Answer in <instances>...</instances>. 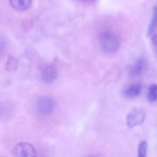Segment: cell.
<instances>
[{
	"instance_id": "8992f818",
	"label": "cell",
	"mask_w": 157,
	"mask_h": 157,
	"mask_svg": "<svg viewBox=\"0 0 157 157\" xmlns=\"http://www.w3.org/2000/svg\"><path fill=\"white\" fill-rule=\"evenodd\" d=\"M57 77V71L55 67L48 66L46 67L42 73V78L46 82H53Z\"/></svg>"
},
{
	"instance_id": "7c38bea8",
	"label": "cell",
	"mask_w": 157,
	"mask_h": 157,
	"mask_svg": "<svg viewBox=\"0 0 157 157\" xmlns=\"http://www.w3.org/2000/svg\"><path fill=\"white\" fill-rule=\"evenodd\" d=\"M147 151V144L145 140H142L140 143L138 147V157H145Z\"/></svg>"
},
{
	"instance_id": "277c9868",
	"label": "cell",
	"mask_w": 157,
	"mask_h": 157,
	"mask_svg": "<svg viewBox=\"0 0 157 157\" xmlns=\"http://www.w3.org/2000/svg\"><path fill=\"white\" fill-rule=\"evenodd\" d=\"M55 107V101L48 97H44L39 99L36 104V108L40 113L44 115L51 114Z\"/></svg>"
},
{
	"instance_id": "9c48e42d",
	"label": "cell",
	"mask_w": 157,
	"mask_h": 157,
	"mask_svg": "<svg viewBox=\"0 0 157 157\" xmlns=\"http://www.w3.org/2000/svg\"><path fill=\"white\" fill-rule=\"evenodd\" d=\"M157 28V6L153 8L152 17L150 21L147 34L148 36H151L156 31Z\"/></svg>"
},
{
	"instance_id": "5bb4252c",
	"label": "cell",
	"mask_w": 157,
	"mask_h": 157,
	"mask_svg": "<svg viewBox=\"0 0 157 157\" xmlns=\"http://www.w3.org/2000/svg\"></svg>"
},
{
	"instance_id": "52a82bcc",
	"label": "cell",
	"mask_w": 157,
	"mask_h": 157,
	"mask_svg": "<svg viewBox=\"0 0 157 157\" xmlns=\"http://www.w3.org/2000/svg\"><path fill=\"white\" fill-rule=\"evenodd\" d=\"M145 67V63L144 59H137L131 66L129 73L131 77H138L144 71Z\"/></svg>"
},
{
	"instance_id": "7a4b0ae2",
	"label": "cell",
	"mask_w": 157,
	"mask_h": 157,
	"mask_svg": "<svg viewBox=\"0 0 157 157\" xmlns=\"http://www.w3.org/2000/svg\"><path fill=\"white\" fill-rule=\"evenodd\" d=\"M145 110L140 107L132 108L128 112L126 117L127 124L129 128H134L141 124L145 118Z\"/></svg>"
},
{
	"instance_id": "8fae6325",
	"label": "cell",
	"mask_w": 157,
	"mask_h": 157,
	"mask_svg": "<svg viewBox=\"0 0 157 157\" xmlns=\"http://www.w3.org/2000/svg\"><path fill=\"white\" fill-rule=\"evenodd\" d=\"M18 66V61L15 58L10 56L5 66V69L7 71H13L17 70Z\"/></svg>"
},
{
	"instance_id": "ba28073f",
	"label": "cell",
	"mask_w": 157,
	"mask_h": 157,
	"mask_svg": "<svg viewBox=\"0 0 157 157\" xmlns=\"http://www.w3.org/2000/svg\"><path fill=\"white\" fill-rule=\"evenodd\" d=\"M11 5L16 10L23 11L28 10L32 3V0H10Z\"/></svg>"
},
{
	"instance_id": "6da1fadb",
	"label": "cell",
	"mask_w": 157,
	"mask_h": 157,
	"mask_svg": "<svg viewBox=\"0 0 157 157\" xmlns=\"http://www.w3.org/2000/svg\"><path fill=\"white\" fill-rule=\"evenodd\" d=\"M100 43L103 51L108 54L115 52L120 45L118 36L111 32L103 33L101 36Z\"/></svg>"
},
{
	"instance_id": "4fadbf2b",
	"label": "cell",
	"mask_w": 157,
	"mask_h": 157,
	"mask_svg": "<svg viewBox=\"0 0 157 157\" xmlns=\"http://www.w3.org/2000/svg\"><path fill=\"white\" fill-rule=\"evenodd\" d=\"M80 1L84 3H90L94 2L96 0H80Z\"/></svg>"
},
{
	"instance_id": "3957f363",
	"label": "cell",
	"mask_w": 157,
	"mask_h": 157,
	"mask_svg": "<svg viewBox=\"0 0 157 157\" xmlns=\"http://www.w3.org/2000/svg\"><path fill=\"white\" fill-rule=\"evenodd\" d=\"M13 153L17 157H35L36 156L34 147L27 142H21L17 144L14 147Z\"/></svg>"
},
{
	"instance_id": "30bf717a",
	"label": "cell",
	"mask_w": 157,
	"mask_h": 157,
	"mask_svg": "<svg viewBox=\"0 0 157 157\" xmlns=\"http://www.w3.org/2000/svg\"><path fill=\"white\" fill-rule=\"evenodd\" d=\"M147 99L150 103L157 101V84H152L149 88Z\"/></svg>"
},
{
	"instance_id": "5b68a950",
	"label": "cell",
	"mask_w": 157,
	"mask_h": 157,
	"mask_svg": "<svg viewBox=\"0 0 157 157\" xmlns=\"http://www.w3.org/2000/svg\"><path fill=\"white\" fill-rule=\"evenodd\" d=\"M142 90V86L139 82L132 83L128 86L123 91L125 97L129 98H134L140 95Z\"/></svg>"
}]
</instances>
